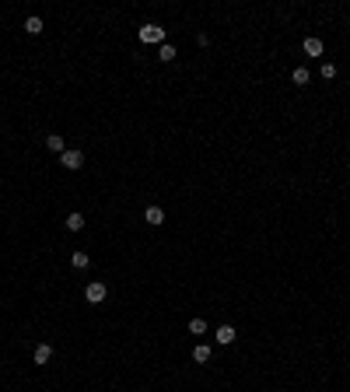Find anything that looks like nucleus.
I'll list each match as a JSON object with an SVG mask.
<instances>
[{"label":"nucleus","instance_id":"1","mask_svg":"<svg viewBox=\"0 0 350 392\" xmlns=\"http://www.w3.org/2000/svg\"><path fill=\"white\" fill-rule=\"evenodd\" d=\"M137 35H140V42H147V46H165V28L161 25H144Z\"/></svg>","mask_w":350,"mask_h":392},{"label":"nucleus","instance_id":"2","mask_svg":"<svg viewBox=\"0 0 350 392\" xmlns=\"http://www.w3.org/2000/svg\"><path fill=\"white\" fill-rule=\"evenodd\" d=\"M105 294H109V287H105L102 280H91V284L84 287V298H88L91 305H98V301H105Z\"/></svg>","mask_w":350,"mask_h":392},{"label":"nucleus","instance_id":"3","mask_svg":"<svg viewBox=\"0 0 350 392\" xmlns=\"http://www.w3.org/2000/svg\"><path fill=\"white\" fill-rule=\"evenodd\" d=\"M60 161H63V168L77 172V168H84V151H63V154H60Z\"/></svg>","mask_w":350,"mask_h":392},{"label":"nucleus","instance_id":"4","mask_svg":"<svg viewBox=\"0 0 350 392\" xmlns=\"http://www.w3.org/2000/svg\"><path fill=\"white\" fill-rule=\"evenodd\" d=\"M144 221H147V224H165V210H161V207H147V210H144Z\"/></svg>","mask_w":350,"mask_h":392},{"label":"nucleus","instance_id":"5","mask_svg":"<svg viewBox=\"0 0 350 392\" xmlns=\"http://www.w3.org/2000/svg\"><path fill=\"white\" fill-rule=\"evenodd\" d=\"M49 357H53V347L49 343H35V364H49Z\"/></svg>","mask_w":350,"mask_h":392},{"label":"nucleus","instance_id":"6","mask_svg":"<svg viewBox=\"0 0 350 392\" xmlns=\"http://www.w3.org/2000/svg\"><path fill=\"white\" fill-rule=\"evenodd\" d=\"M46 147H49V151H56V154H63V151H67V147H63V137H60V133H49V137H46Z\"/></svg>","mask_w":350,"mask_h":392},{"label":"nucleus","instance_id":"7","mask_svg":"<svg viewBox=\"0 0 350 392\" xmlns=\"http://www.w3.org/2000/svg\"><path fill=\"white\" fill-rule=\"evenodd\" d=\"M193 361H196V364H207V361H210V347H207V343H200V347L193 350Z\"/></svg>","mask_w":350,"mask_h":392},{"label":"nucleus","instance_id":"8","mask_svg":"<svg viewBox=\"0 0 350 392\" xmlns=\"http://www.w3.org/2000/svg\"><path fill=\"white\" fill-rule=\"evenodd\" d=\"M235 336L238 333H235L231 326H221V329H217V343H235Z\"/></svg>","mask_w":350,"mask_h":392},{"label":"nucleus","instance_id":"9","mask_svg":"<svg viewBox=\"0 0 350 392\" xmlns=\"http://www.w3.org/2000/svg\"><path fill=\"white\" fill-rule=\"evenodd\" d=\"M25 32H28V35H39V32H42V18H35V14H32V18L25 21Z\"/></svg>","mask_w":350,"mask_h":392},{"label":"nucleus","instance_id":"10","mask_svg":"<svg viewBox=\"0 0 350 392\" xmlns=\"http://www.w3.org/2000/svg\"><path fill=\"white\" fill-rule=\"evenodd\" d=\"M305 53H308V56H322V42L319 39H305Z\"/></svg>","mask_w":350,"mask_h":392},{"label":"nucleus","instance_id":"11","mask_svg":"<svg viewBox=\"0 0 350 392\" xmlns=\"http://www.w3.org/2000/svg\"><path fill=\"white\" fill-rule=\"evenodd\" d=\"M81 228H84V217H81V214L67 217V231H81Z\"/></svg>","mask_w":350,"mask_h":392},{"label":"nucleus","instance_id":"12","mask_svg":"<svg viewBox=\"0 0 350 392\" xmlns=\"http://www.w3.org/2000/svg\"><path fill=\"white\" fill-rule=\"evenodd\" d=\"M291 81H294V84H308V81H312V74L305 70V67H298V70L291 74Z\"/></svg>","mask_w":350,"mask_h":392},{"label":"nucleus","instance_id":"13","mask_svg":"<svg viewBox=\"0 0 350 392\" xmlns=\"http://www.w3.org/2000/svg\"><path fill=\"white\" fill-rule=\"evenodd\" d=\"M158 60H165V63H172V60H175V49L168 46V42H165V46L158 49Z\"/></svg>","mask_w":350,"mask_h":392},{"label":"nucleus","instance_id":"14","mask_svg":"<svg viewBox=\"0 0 350 392\" xmlns=\"http://www.w3.org/2000/svg\"><path fill=\"white\" fill-rule=\"evenodd\" d=\"M70 263H74L77 270H84V266H88L91 259H88V252H74V256H70Z\"/></svg>","mask_w":350,"mask_h":392},{"label":"nucleus","instance_id":"15","mask_svg":"<svg viewBox=\"0 0 350 392\" xmlns=\"http://www.w3.org/2000/svg\"><path fill=\"white\" fill-rule=\"evenodd\" d=\"M189 333H207V322H203V319H193V322H189Z\"/></svg>","mask_w":350,"mask_h":392},{"label":"nucleus","instance_id":"16","mask_svg":"<svg viewBox=\"0 0 350 392\" xmlns=\"http://www.w3.org/2000/svg\"><path fill=\"white\" fill-rule=\"evenodd\" d=\"M322 77H326V81L336 77V67H333V63H322Z\"/></svg>","mask_w":350,"mask_h":392}]
</instances>
